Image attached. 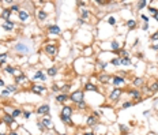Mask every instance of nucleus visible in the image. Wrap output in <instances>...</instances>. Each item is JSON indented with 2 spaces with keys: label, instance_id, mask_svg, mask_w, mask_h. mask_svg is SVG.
Segmentation results:
<instances>
[{
  "label": "nucleus",
  "instance_id": "nucleus-41",
  "mask_svg": "<svg viewBox=\"0 0 158 135\" xmlns=\"http://www.w3.org/2000/svg\"><path fill=\"white\" fill-rule=\"evenodd\" d=\"M149 10H150V12H151V14H154V15H155V14L158 12V10H157V8H153V7H150Z\"/></svg>",
  "mask_w": 158,
  "mask_h": 135
},
{
  "label": "nucleus",
  "instance_id": "nucleus-36",
  "mask_svg": "<svg viewBox=\"0 0 158 135\" xmlns=\"http://www.w3.org/2000/svg\"><path fill=\"white\" fill-rule=\"evenodd\" d=\"M33 90H34V91H37V93L40 94V91H42V90H44V88H40V86H34V88H33Z\"/></svg>",
  "mask_w": 158,
  "mask_h": 135
},
{
  "label": "nucleus",
  "instance_id": "nucleus-5",
  "mask_svg": "<svg viewBox=\"0 0 158 135\" xmlns=\"http://www.w3.org/2000/svg\"><path fill=\"white\" fill-rule=\"evenodd\" d=\"M45 52H47L48 55L53 56V55H56V52H57V48H56L55 45H47V47H45Z\"/></svg>",
  "mask_w": 158,
  "mask_h": 135
},
{
  "label": "nucleus",
  "instance_id": "nucleus-47",
  "mask_svg": "<svg viewBox=\"0 0 158 135\" xmlns=\"http://www.w3.org/2000/svg\"><path fill=\"white\" fill-rule=\"evenodd\" d=\"M29 116H30V113L29 112H25V119H29Z\"/></svg>",
  "mask_w": 158,
  "mask_h": 135
},
{
  "label": "nucleus",
  "instance_id": "nucleus-27",
  "mask_svg": "<svg viewBox=\"0 0 158 135\" xmlns=\"http://www.w3.org/2000/svg\"><path fill=\"white\" fill-rule=\"evenodd\" d=\"M112 51H115V52H118V44L117 42H116V41H113V42H112Z\"/></svg>",
  "mask_w": 158,
  "mask_h": 135
},
{
  "label": "nucleus",
  "instance_id": "nucleus-16",
  "mask_svg": "<svg viewBox=\"0 0 158 135\" xmlns=\"http://www.w3.org/2000/svg\"><path fill=\"white\" fill-rule=\"evenodd\" d=\"M123 82H124V79H123L121 77H115V78L112 79V83H113V85H116V86H117V85H121Z\"/></svg>",
  "mask_w": 158,
  "mask_h": 135
},
{
  "label": "nucleus",
  "instance_id": "nucleus-44",
  "mask_svg": "<svg viewBox=\"0 0 158 135\" xmlns=\"http://www.w3.org/2000/svg\"><path fill=\"white\" fill-rule=\"evenodd\" d=\"M1 94H3V95H8V94H10V91H8V90H3Z\"/></svg>",
  "mask_w": 158,
  "mask_h": 135
},
{
  "label": "nucleus",
  "instance_id": "nucleus-28",
  "mask_svg": "<svg viewBox=\"0 0 158 135\" xmlns=\"http://www.w3.org/2000/svg\"><path fill=\"white\" fill-rule=\"evenodd\" d=\"M44 75H42V71H37L36 74H34V77H33V79L36 80V79H38V78H42Z\"/></svg>",
  "mask_w": 158,
  "mask_h": 135
},
{
  "label": "nucleus",
  "instance_id": "nucleus-12",
  "mask_svg": "<svg viewBox=\"0 0 158 135\" xmlns=\"http://www.w3.org/2000/svg\"><path fill=\"white\" fill-rule=\"evenodd\" d=\"M120 64H123V66H131L132 62H131L129 57H121V59H120Z\"/></svg>",
  "mask_w": 158,
  "mask_h": 135
},
{
  "label": "nucleus",
  "instance_id": "nucleus-19",
  "mask_svg": "<svg viewBox=\"0 0 158 135\" xmlns=\"http://www.w3.org/2000/svg\"><path fill=\"white\" fill-rule=\"evenodd\" d=\"M1 16H3L6 21H8V19H10V10L4 8V10H3V12H1Z\"/></svg>",
  "mask_w": 158,
  "mask_h": 135
},
{
  "label": "nucleus",
  "instance_id": "nucleus-31",
  "mask_svg": "<svg viewBox=\"0 0 158 135\" xmlns=\"http://www.w3.org/2000/svg\"><path fill=\"white\" fill-rule=\"evenodd\" d=\"M7 90H8V91H10V93H12V91L15 93V91H16V88H15V86H14V85H10V86H8V88H7Z\"/></svg>",
  "mask_w": 158,
  "mask_h": 135
},
{
  "label": "nucleus",
  "instance_id": "nucleus-49",
  "mask_svg": "<svg viewBox=\"0 0 158 135\" xmlns=\"http://www.w3.org/2000/svg\"><path fill=\"white\" fill-rule=\"evenodd\" d=\"M154 18H155V19H157V21H158V12H157V14H155V15H154Z\"/></svg>",
  "mask_w": 158,
  "mask_h": 135
},
{
  "label": "nucleus",
  "instance_id": "nucleus-18",
  "mask_svg": "<svg viewBox=\"0 0 158 135\" xmlns=\"http://www.w3.org/2000/svg\"><path fill=\"white\" fill-rule=\"evenodd\" d=\"M27 18H29V14L26 11H19V19L21 21H26Z\"/></svg>",
  "mask_w": 158,
  "mask_h": 135
},
{
  "label": "nucleus",
  "instance_id": "nucleus-37",
  "mask_svg": "<svg viewBox=\"0 0 158 135\" xmlns=\"http://www.w3.org/2000/svg\"><path fill=\"white\" fill-rule=\"evenodd\" d=\"M78 108H80V109H85V108H86L85 101H80V102H78Z\"/></svg>",
  "mask_w": 158,
  "mask_h": 135
},
{
  "label": "nucleus",
  "instance_id": "nucleus-45",
  "mask_svg": "<svg viewBox=\"0 0 158 135\" xmlns=\"http://www.w3.org/2000/svg\"><path fill=\"white\" fill-rule=\"evenodd\" d=\"M120 130H121V131H124V132H127V131H128V130H127V127H124V126H120Z\"/></svg>",
  "mask_w": 158,
  "mask_h": 135
},
{
  "label": "nucleus",
  "instance_id": "nucleus-3",
  "mask_svg": "<svg viewBox=\"0 0 158 135\" xmlns=\"http://www.w3.org/2000/svg\"><path fill=\"white\" fill-rule=\"evenodd\" d=\"M49 111H50L49 105H48V104H44V105H41L38 109H37V113H38V115H48Z\"/></svg>",
  "mask_w": 158,
  "mask_h": 135
},
{
  "label": "nucleus",
  "instance_id": "nucleus-43",
  "mask_svg": "<svg viewBox=\"0 0 158 135\" xmlns=\"http://www.w3.org/2000/svg\"><path fill=\"white\" fill-rule=\"evenodd\" d=\"M108 22H109L111 25H115V22H116V21H115V18H109V19H108Z\"/></svg>",
  "mask_w": 158,
  "mask_h": 135
},
{
  "label": "nucleus",
  "instance_id": "nucleus-20",
  "mask_svg": "<svg viewBox=\"0 0 158 135\" xmlns=\"http://www.w3.org/2000/svg\"><path fill=\"white\" fill-rule=\"evenodd\" d=\"M26 77H25V75H21V77H18V78H16L15 79V82L16 83H25V82H26Z\"/></svg>",
  "mask_w": 158,
  "mask_h": 135
},
{
  "label": "nucleus",
  "instance_id": "nucleus-50",
  "mask_svg": "<svg viewBox=\"0 0 158 135\" xmlns=\"http://www.w3.org/2000/svg\"><path fill=\"white\" fill-rule=\"evenodd\" d=\"M85 135H94V134H93V132H86Z\"/></svg>",
  "mask_w": 158,
  "mask_h": 135
},
{
  "label": "nucleus",
  "instance_id": "nucleus-30",
  "mask_svg": "<svg viewBox=\"0 0 158 135\" xmlns=\"http://www.w3.org/2000/svg\"><path fill=\"white\" fill-rule=\"evenodd\" d=\"M146 4H147V1H139V3H138V10H142Z\"/></svg>",
  "mask_w": 158,
  "mask_h": 135
},
{
  "label": "nucleus",
  "instance_id": "nucleus-38",
  "mask_svg": "<svg viewBox=\"0 0 158 135\" xmlns=\"http://www.w3.org/2000/svg\"><path fill=\"white\" fill-rule=\"evenodd\" d=\"M6 71H7L8 74H14V71H15V70H14L12 67H7V68H6Z\"/></svg>",
  "mask_w": 158,
  "mask_h": 135
},
{
  "label": "nucleus",
  "instance_id": "nucleus-9",
  "mask_svg": "<svg viewBox=\"0 0 158 135\" xmlns=\"http://www.w3.org/2000/svg\"><path fill=\"white\" fill-rule=\"evenodd\" d=\"M48 32L52 33V34H59V33H60V27L56 26V25H52V26L48 27Z\"/></svg>",
  "mask_w": 158,
  "mask_h": 135
},
{
  "label": "nucleus",
  "instance_id": "nucleus-42",
  "mask_svg": "<svg viewBox=\"0 0 158 135\" xmlns=\"http://www.w3.org/2000/svg\"><path fill=\"white\" fill-rule=\"evenodd\" d=\"M140 18H142V19H143V21H144V22H146V23L149 22V16H146V15H144V14H142V15H140Z\"/></svg>",
  "mask_w": 158,
  "mask_h": 135
},
{
  "label": "nucleus",
  "instance_id": "nucleus-11",
  "mask_svg": "<svg viewBox=\"0 0 158 135\" xmlns=\"http://www.w3.org/2000/svg\"><path fill=\"white\" fill-rule=\"evenodd\" d=\"M95 123H97V119H95V116H89V117H87V124H89L90 127H94Z\"/></svg>",
  "mask_w": 158,
  "mask_h": 135
},
{
  "label": "nucleus",
  "instance_id": "nucleus-7",
  "mask_svg": "<svg viewBox=\"0 0 158 135\" xmlns=\"http://www.w3.org/2000/svg\"><path fill=\"white\" fill-rule=\"evenodd\" d=\"M61 115L63 116H70L71 117V115H72V108L71 106H63V109H61Z\"/></svg>",
  "mask_w": 158,
  "mask_h": 135
},
{
  "label": "nucleus",
  "instance_id": "nucleus-39",
  "mask_svg": "<svg viewBox=\"0 0 158 135\" xmlns=\"http://www.w3.org/2000/svg\"><path fill=\"white\" fill-rule=\"evenodd\" d=\"M82 18H89V11H82Z\"/></svg>",
  "mask_w": 158,
  "mask_h": 135
},
{
  "label": "nucleus",
  "instance_id": "nucleus-40",
  "mask_svg": "<svg viewBox=\"0 0 158 135\" xmlns=\"http://www.w3.org/2000/svg\"><path fill=\"white\" fill-rule=\"evenodd\" d=\"M19 10V6L18 4H14V6H11V11H18Z\"/></svg>",
  "mask_w": 158,
  "mask_h": 135
},
{
  "label": "nucleus",
  "instance_id": "nucleus-35",
  "mask_svg": "<svg viewBox=\"0 0 158 135\" xmlns=\"http://www.w3.org/2000/svg\"><path fill=\"white\" fill-rule=\"evenodd\" d=\"M151 41H158V32H155L151 36Z\"/></svg>",
  "mask_w": 158,
  "mask_h": 135
},
{
  "label": "nucleus",
  "instance_id": "nucleus-6",
  "mask_svg": "<svg viewBox=\"0 0 158 135\" xmlns=\"http://www.w3.org/2000/svg\"><path fill=\"white\" fill-rule=\"evenodd\" d=\"M41 123H42L44 128H45V127H47V128H50L52 126H53V124H52V121H50V117H49V116H45V117L42 119V121H41Z\"/></svg>",
  "mask_w": 158,
  "mask_h": 135
},
{
  "label": "nucleus",
  "instance_id": "nucleus-2",
  "mask_svg": "<svg viewBox=\"0 0 158 135\" xmlns=\"http://www.w3.org/2000/svg\"><path fill=\"white\" fill-rule=\"evenodd\" d=\"M70 98H71L74 102H80V101H83V93L80 91V90H76V91H74V93H71V95H70Z\"/></svg>",
  "mask_w": 158,
  "mask_h": 135
},
{
  "label": "nucleus",
  "instance_id": "nucleus-21",
  "mask_svg": "<svg viewBox=\"0 0 158 135\" xmlns=\"http://www.w3.org/2000/svg\"><path fill=\"white\" fill-rule=\"evenodd\" d=\"M56 74H57V68H55V67H52V68L48 70V75H50V77H55Z\"/></svg>",
  "mask_w": 158,
  "mask_h": 135
},
{
  "label": "nucleus",
  "instance_id": "nucleus-22",
  "mask_svg": "<svg viewBox=\"0 0 158 135\" xmlns=\"http://www.w3.org/2000/svg\"><path fill=\"white\" fill-rule=\"evenodd\" d=\"M150 91L154 93V91H158V82H154L153 85L150 86Z\"/></svg>",
  "mask_w": 158,
  "mask_h": 135
},
{
  "label": "nucleus",
  "instance_id": "nucleus-14",
  "mask_svg": "<svg viewBox=\"0 0 158 135\" xmlns=\"http://www.w3.org/2000/svg\"><path fill=\"white\" fill-rule=\"evenodd\" d=\"M60 119L63 120V123H65V124H70V126H72V124H74L70 116H63V115H60Z\"/></svg>",
  "mask_w": 158,
  "mask_h": 135
},
{
  "label": "nucleus",
  "instance_id": "nucleus-33",
  "mask_svg": "<svg viewBox=\"0 0 158 135\" xmlns=\"http://www.w3.org/2000/svg\"><path fill=\"white\" fill-rule=\"evenodd\" d=\"M132 105H134L132 102L127 101V102H124V104H123V109H126V108H129V106H132Z\"/></svg>",
  "mask_w": 158,
  "mask_h": 135
},
{
  "label": "nucleus",
  "instance_id": "nucleus-32",
  "mask_svg": "<svg viewBox=\"0 0 158 135\" xmlns=\"http://www.w3.org/2000/svg\"><path fill=\"white\" fill-rule=\"evenodd\" d=\"M6 59H7V53H3V55H0V64L4 63V62H6Z\"/></svg>",
  "mask_w": 158,
  "mask_h": 135
},
{
  "label": "nucleus",
  "instance_id": "nucleus-25",
  "mask_svg": "<svg viewBox=\"0 0 158 135\" xmlns=\"http://www.w3.org/2000/svg\"><path fill=\"white\" fill-rule=\"evenodd\" d=\"M127 26H128L129 29H134L135 26H136V22H135L134 19H131V21H128V22H127Z\"/></svg>",
  "mask_w": 158,
  "mask_h": 135
},
{
  "label": "nucleus",
  "instance_id": "nucleus-48",
  "mask_svg": "<svg viewBox=\"0 0 158 135\" xmlns=\"http://www.w3.org/2000/svg\"><path fill=\"white\" fill-rule=\"evenodd\" d=\"M0 86H4V80L3 79H0Z\"/></svg>",
  "mask_w": 158,
  "mask_h": 135
},
{
  "label": "nucleus",
  "instance_id": "nucleus-17",
  "mask_svg": "<svg viewBox=\"0 0 158 135\" xmlns=\"http://www.w3.org/2000/svg\"><path fill=\"white\" fill-rule=\"evenodd\" d=\"M85 89H86V90H91V91H97V90H98L97 86H94L93 83H86V85H85Z\"/></svg>",
  "mask_w": 158,
  "mask_h": 135
},
{
  "label": "nucleus",
  "instance_id": "nucleus-23",
  "mask_svg": "<svg viewBox=\"0 0 158 135\" xmlns=\"http://www.w3.org/2000/svg\"><path fill=\"white\" fill-rule=\"evenodd\" d=\"M21 113H22V111H21V109H14V111H12V113H11V116L15 119V117H18Z\"/></svg>",
  "mask_w": 158,
  "mask_h": 135
},
{
  "label": "nucleus",
  "instance_id": "nucleus-15",
  "mask_svg": "<svg viewBox=\"0 0 158 135\" xmlns=\"http://www.w3.org/2000/svg\"><path fill=\"white\" fill-rule=\"evenodd\" d=\"M3 121H6L8 124H12V123H14V117H12L11 115H4V116H3Z\"/></svg>",
  "mask_w": 158,
  "mask_h": 135
},
{
  "label": "nucleus",
  "instance_id": "nucleus-4",
  "mask_svg": "<svg viewBox=\"0 0 158 135\" xmlns=\"http://www.w3.org/2000/svg\"><path fill=\"white\" fill-rule=\"evenodd\" d=\"M120 94H121V90L120 89H115V90H112L111 94H109V100L115 101V100H117L118 97H120Z\"/></svg>",
  "mask_w": 158,
  "mask_h": 135
},
{
  "label": "nucleus",
  "instance_id": "nucleus-10",
  "mask_svg": "<svg viewBox=\"0 0 158 135\" xmlns=\"http://www.w3.org/2000/svg\"><path fill=\"white\" fill-rule=\"evenodd\" d=\"M68 100V94H57L56 95V101L57 102H64Z\"/></svg>",
  "mask_w": 158,
  "mask_h": 135
},
{
  "label": "nucleus",
  "instance_id": "nucleus-34",
  "mask_svg": "<svg viewBox=\"0 0 158 135\" xmlns=\"http://www.w3.org/2000/svg\"><path fill=\"white\" fill-rule=\"evenodd\" d=\"M112 64H115V66H120V59H118V57L113 59V60H112Z\"/></svg>",
  "mask_w": 158,
  "mask_h": 135
},
{
  "label": "nucleus",
  "instance_id": "nucleus-52",
  "mask_svg": "<svg viewBox=\"0 0 158 135\" xmlns=\"http://www.w3.org/2000/svg\"><path fill=\"white\" fill-rule=\"evenodd\" d=\"M63 135H64V134H63Z\"/></svg>",
  "mask_w": 158,
  "mask_h": 135
},
{
  "label": "nucleus",
  "instance_id": "nucleus-29",
  "mask_svg": "<svg viewBox=\"0 0 158 135\" xmlns=\"http://www.w3.org/2000/svg\"><path fill=\"white\" fill-rule=\"evenodd\" d=\"M143 79L142 78H136V79H134V85H136V86H139V85H142Z\"/></svg>",
  "mask_w": 158,
  "mask_h": 135
},
{
  "label": "nucleus",
  "instance_id": "nucleus-13",
  "mask_svg": "<svg viewBox=\"0 0 158 135\" xmlns=\"http://www.w3.org/2000/svg\"><path fill=\"white\" fill-rule=\"evenodd\" d=\"M129 95H131V97H134V100L140 101V94H139V91H138V90H131V91H129Z\"/></svg>",
  "mask_w": 158,
  "mask_h": 135
},
{
  "label": "nucleus",
  "instance_id": "nucleus-1",
  "mask_svg": "<svg viewBox=\"0 0 158 135\" xmlns=\"http://www.w3.org/2000/svg\"><path fill=\"white\" fill-rule=\"evenodd\" d=\"M14 49H15L16 52H19V53H29V47L23 44V42H18L14 45Z\"/></svg>",
  "mask_w": 158,
  "mask_h": 135
},
{
  "label": "nucleus",
  "instance_id": "nucleus-8",
  "mask_svg": "<svg viewBox=\"0 0 158 135\" xmlns=\"http://www.w3.org/2000/svg\"><path fill=\"white\" fill-rule=\"evenodd\" d=\"M15 27V23L14 22H10V21H6V23H3V29L4 30H7V32H10V30H12Z\"/></svg>",
  "mask_w": 158,
  "mask_h": 135
},
{
  "label": "nucleus",
  "instance_id": "nucleus-46",
  "mask_svg": "<svg viewBox=\"0 0 158 135\" xmlns=\"http://www.w3.org/2000/svg\"><path fill=\"white\" fill-rule=\"evenodd\" d=\"M142 29H143V30H147V29H149V25H147V23H144V25H143V27H142Z\"/></svg>",
  "mask_w": 158,
  "mask_h": 135
},
{
  "label": "nucleus",
  "instance_id": "nucleus-51",
  "mask_svg": "<svg viewBox=\"0 0 158 135\" xmlns=\"http://www.w3.org/2000/svg\"><path fill=\"white\" fill-rule=\"evenodd\" d=\"M10 135H18V134H16V132H11Z\"/></svg>",
  "mask_w": 158,
  "mask_h": 135
},
{
  "label": "nucleus",
  "instance_id": "nucleus-26",
  "mask_svg": "<svg viewBox=\"0 0 158 135\" xmlns=\"http://www.w3.org/2000/svg\"><path fill=\"white\" fill-rule=\"evenodd\" d=\"M109 79H111V77H109V75H101V77H100V80H101V82H104V83H106Z\"/></svg>",
  "mask_w": 158,
  "mask_h": 135
},
{
  "label": "nucleus",
  "instance_id": "nucleus-24",
  "mask_svg": "<svg viewBox=\"0 0 158 135\" xmlns=\"http://www.w3.org/2000/svg\"><path fill=\"white\" fill-rule=\"evenodd\" d=\"M45 18H47V12H45V11H40L38 12V19L40 21H44Z\"/></svg>",
  "mask_w": 158,
  "mask_h": 135
}]
</instances>
